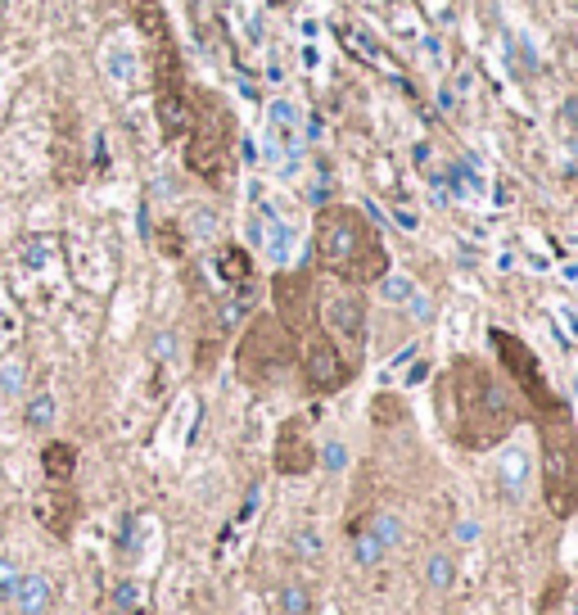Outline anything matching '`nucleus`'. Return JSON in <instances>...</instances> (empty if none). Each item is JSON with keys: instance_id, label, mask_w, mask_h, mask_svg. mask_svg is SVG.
<instances>
[{"instance_id": "obj_1", "label": "nucleus", "mask_w": 578, "mask_h": 615, "mask_svg": "<svg viewBox=\"0 0 578 615\" xmlns=\"http://www.w3.org/2000/svg\"><path fill=\"white\" fill-rule=\"evenodd\" d=\"M515 403L506 399V390L479 362H457L443 381V421L448 431L470 444V448H489L497 439H506V431L515 425Z\"/></svg>"}, {"instance_id": "obj_2", "label": "nucleus", "mask_w": 578, "mask_h": 615, "mask_svg": "<svg viewBox=\"0 0 578 615\" xmlns=\"http://www.w3.org/2000/svg\"><path fill=\"white\" fill-rule=\"evenodd\" d=\"M317 263L330 276H340L344 286H371L389 272L375 226L362 218V209L349 204H334L317 218Z\"/></svg>"}, {"instance_id": "obj_3", "label": "nucleus", "mask_w": 578, "mask_h": 615, "mask_svg": "<svg viewBox=\"0 0 578 615\" xmlns=\"http://www.w3.org/2000/svg\"><path fill=\"white\" fill-rule=\"evenodd\" d=\"M543 416H547V425H543V480H547L552 507L565 516L578 498V431L560 403Z\"/></svg>"}, {"instance_id": "obj_4", "label": "nucleus", "mask_w": 578, "mask_h": 615, "mask_svg": "<svg viewBox=\"0 0 578 615\" xmlns=\"http://www.w3.org/2000/svg\"><path fill=\"white\" fill-rule=\"evenodd\" d=\"M493 344H497V353H502V367L511 371V381L520 385V394L534 403L538 412H552L556 407V399H552V390H547V381H543V367H538V358L528 353L515 336H506V330H493Z\"/></svg>"}, {"instance_id": "obj_5", "label": "nucleus", "mask_w": 578, "mask_h": 615, "mask_svg": "<svg viewBox=\"0 0 578 615\" xmlns=\"http://www.w3.org/2000/svg\"><path fill=\"white\" fill-rule=\"evenodd\" d=\"M321 317H325V336H330L334 344H344L349 353L362 349V340H366V308H362V295L340 290V295L321 299Z\"/></svg>"}, {"instance_id": "obj_6", "label": "nucleus", "mask_w": 578, "mask_h": 615, "mask_svg": "<svg viewBox=\"0 0 578 615\" xmlns=\"http://www.w3.org/2000/svg\"><path fill=\"white\" fill-rule=\"evenodd\" d=\"M303 371H308V385L321 390V394H334L340 385H349V358L340 353V344H334L325 330L321 336H308V349H303Z\"/></svg>"}, {"instance_id": "obj_7", "label": "nucleus", "mask_w": 578, "mask_h": 615, "mask_svg": "<svg viewBox=\"0 0 578 615\" xmlns=\"http://www.w3.org/2000/svg\"><path fill=\"white\" fill-rule=\"evenodd\" d=\"M10 615H55L60 611V580L45 575V571H23V580L14 584L10 602H6Z\"/></svg>"}, {"instance_id": "obj_8", "label": "nucleus", "mask_w": 578, "mask_h": 615, "mask_svg": "<svg viewBox=\"0 0 578 615\" xmlns=\"http://www.w3.org/2000/svg\"><path fill=\"white\" fill-rule=\"evenodd\" d=\"M497 485L511 502H520L528 494V485H534V453H528L524 444H506L502 457H497Z\"/></svg>"}, {"instance_id": "obj_9", "label": "nucleus", "mask_w": 578, "mask_h": 615, "mask_svg": "<svg viewBox=\"0 0 578 615\" xmlns=\"http://www.w3.org/2000/svg\"><path fill=\"white\" fill-rule=\"evenodd\" d=\"M312 462H317V453L308 444L303 421H289L280 431V444H276V466L285 470V476H303V470H312Z\"/></svg>"}, {"instance_id": "obj_10", "label": "nucleus", "mask_w": 578, "mask_h": 615, "mask_svg": "<svg viewBox=\"0 0 578 615\" xmlns=\"http://www.w3.org/2000/svg\"><path fill=\"white\" fill-rule=\"evenodd\" d=\"M19 421L28 435H51L60 425V394L55 390H28V399L19 403Z\"/></svg>"}, {"instance_id": "obj_11", "label": "nucleus", "mask_w": 578, "mask_h": 615, "mask_svg": "<svg viewBox=\"0 0 578 615\" xmlns=\"http://www.w3.org/2000/svg\"><path fill=\"white\" fill-rule=\"evenodd\" d=\"M100 68L114 86H136L140 77V55H136V45L127 36H109L105 41V51H100Z\"/></svg>"}, {"instance_id": "obj_12", "label": "nucleus", "mask_w": 578, "mask_h": 615, "mask_svg": "<svg viewBox=\"0 0 578 615\" xmlns=\"http://www.w3.org/2000/svg\"><path fill=\"white\" fill-rule=\"evenodd\" d=\"M32 390V362L23 353H6L0 358V403H23Z\"/></svg>"}, {"instance_id": "obj_13", "label": "nucleus", "mask_w": 578, "mask_h": 615, "mask_svg": "<svg viewBox=\"0 0 578 615\" xmlns=\"http://www.w3.org/2000/svg\"><path fill=\"white\" fill-rule=\"evenodd\" d=\"M299 127H303V114L295 105L289 100L271 105V146H276V155H295L299 150Z\"/></svg>"}, {"instance_id": "obj_14", "label": "nucleus", "mask_w": 578, "mask_h": 615, "mask_svg": "<svg viewBox=\"0 0 578 615\" xmlns=\"http://www.w3.org/2000/svg\"><path fill=\"white\" fill-rule=\"evenodd\" d=\"M271 615H312V593L303 580H280L271 593Z\"/></svg>"}, {"instance_id": "obj_15", "label": "nucleus", "mask_w": 578, "mask_h": 615, "mask_svg": "<svg viewBox=\"0 0 578 615\" xmlns=\"http://www.w3.org/2000/svg\"><path fill=\"white\" fill-rule=\"evenodd\" d=\"M420 575H425V589L448 593V589L457 584V556L443 552V548H434V552L425 556V565H420Z\"/></svg>"}, {"instance_id": "obj_16", "label": "nucleus", "mask_w": 578, "mask_h": 615, "mask_svg": "<svg viewBox=\"0 0 578 615\" xmlns=\"http://www.w3.org/2000/svg\"><path fill=\"white\" fill-rule=\"evenodd\" d=\"M55 263V241L51 235H28V241L19 245V267L23 272H45Z\"/></svg>"}, {"instance_id": "obj_17", "label": "nucleus", "mask_w": 578, "mask_h": 615, "mask_svg": "<svg viewBox=\"0 0 578 615\" xmlns=\"http://www.w3.org/2000/svg\"><path fill=\"white\" fill-rule=\"evenodd\" d=\"M384 556H389V548H384L366 526L353 534V565L357 571H375V565H384Z\"/></svg>"}, {"instance_id": "obj_18", "label": "nucleus", "mask_w": 578, "mask_h": 615, "mask_svg": "<svg viewBox=\"0 0 578 615\" xmlns=\"http://www.w3.org/2000/svg\"><path fill=\"white\" fill-rule=\"evenodd\" d=\"M379 295H384V304H411V295H416V280L407 276V272H384L379 276Z\"/></svg>"}, {"instance_id": "obj_19", "label": "nucleus", "mask_w": 578, "mask_h": 615, "mask_svg": "<svg viewBox=\"0 0 578 615\" xmlns=\"http://www.w3.org/2000/svg\"><path fill=\"white\" fill-rule=\"evenodd\" d=\"M366 530H371V534H375L384 548H389V552L403 543V520H398L394 511H375V516L366 520Z\"/></svg>"}, {"instance_id": "obj_20", "label": "nucleus", "mask_w": 578, "mask_h": 615, "mask_svg": "<svg viewBox=\"0 0 578 615\" xmlns=\"http://www.w3.org/2000/svg\"><path fill=\"white\" fill-rule=\"evenodd\" d=\"M109 602H114L118 615H136L144 606V584L140 580H118L114 593H109Z\"/></svg>"}, {"instance_id": "obj_21", "label": "nucleus", "mask_w": 578, "mask_h": 615, "mask_svg": "<svg viewBox=\"0 0 578 615\" xmlns=\"http://www.w3.org/2000/svg\"><path fill=\"white\" fill-rule=\"evenodd\" d=\"M23 571H28V565H23V556H19V552H0V606L10 602L14 584L23 580Z\"/></svg>"}, {"instance_id": "obj_22", "label": "nucleus", "mask_w": 578, "mask_h": 615, "mask_svg": "<svg viewBox=\"0 0 578 615\" xmlns=\"http://www.w3.org/2000/svg\"><path fill=\"white\" fill-rule=\"evenodd\" d=\"M289 548H295L303 561H317L321 552H325V543H321V534L312 530V526H299V530H289Z\"/></svg>"}, {"instance_id": "obj_23", "label": "nucleus", "mask_w": 578, "mask_h": 615, "mask_svg": "<svg viewBox=\"0 0 578 615\" xmlns=\"http://www.w3.org/2000/svg\"><path fill=\"white\" fill-rule=\"evenodd\" d=\"M317 457H321V466L330 470V476H340V470L349 466V448H344L340 439H325V448H321Z\"/></svg>"}, {"instance_id": "obj_24", "label": "nucleus", "mask_w": 578, "mask_h": 615, "mask_svg": "<svg viewBox=\"0 0 578 615\" xmlns=\"http://www.w3.org/2000/svg\"><path fill=\"white\" fill-rule=\"evenodd\" d=\"M217 267H222V276H231V280H249V258L239 254V250H226V254L217 258Z\"/></svg>"}, {"instance_id": "obj_25", "label": "nucleus", "mask_w": 578, "mask_h": 615, "mask_svg": "<svg viewBox=\"0 0 578 615\" xmlns=\"http://www.w3.org/2000/svg\"><path fill=\"white\" fill-rule=\"evenodd\" d=\"M479 534H484V530H479V520H474V516H461L457 526H452V539H457L461 548H474V543H479Z\"/></svg>"}, {"instance_id": "obj_26", "label": "nucleus", "mask_w": 578, "mask_h": 615, "mask_svg": "<svg viewBox=\"0 0 578 615\" xmlns=\"http://www.w3.org/2000/svg\"><path fill=\"white\" fill-rule=\"evenodd\" d=\"M14 336H19V317L10 308H0V349H10Z\"/></svg>"}, {"instance_id": "obj_27", "label": "nucleus", "mask_w": 578, "mask_h": 615, "mask_svg": "<svg viewBox=\"0 0 578 615\" xmlns=\"http://www.w3.org/2000/svg\"><path fill=\"white\" fill-rule=\"evenodd\" d=\"M150 353H154V358H163V362L176 353V336H172V330H159L154 344H150Z\"/></svg>"}, {"instance_id": "obj_28", "label": "nucleus", "mask_w": 578, "mask_h": 615, "mask_svg": "<svg viewBox=\"0 0 578 615\" xmlns=\"http://www.w3.org/2000/svg\"><path fill=\"white\" fill-rule=\"evenodd\" d=\"M407 308H411V317H416V321H429V317H434V304H429L425 295H411V304H407Z\"/></svg>"}, {"instance_id": "obj_29", "label": "nucleus", "mask_w": 578, "mask_h": 615, "mask_svg": "<svg viewBox=\"0 0 578 615\" xmlns=\"http://www.w3.org/2000/svg\"><path fill=\"white\" fill-rule=\"evenodd\" d=\"M195 235H204V241H208V235H213V213H195Z\"/></svg>"}, {"instance_id": "obj_30", "label": "nucleus", "mask_w": 578, "mask_h": 615, "mask_svg": "<svg viewBox=\"0 0 578 615\" xmlns=\"http://www.w3.org/2000/svg\"><path fill=\"white\" fill-rule=\"evenodd\" d=\"M565 127L578 131V100H565Z\"/></svg>"}, {"instance_id": "obj_31", "label": "nucleus", "mask_w": 578, "mask_h": 615, "mask_svg": "<svg viewBox=\"0 0 578 615\" xmlns=\"http://www.w3.org/2000/svg\"><path fill=\"white\" fill-rule=\"evenodd\" d=\"M574 615H578V597H574Z\"/></svg>"}, {"instance_id": "obj_32", "label": "nucleus", "mask_w": 578, "mask_h": 615, "mask_svg": "<svg viewBox=\"0 0 578 615\" xmlns=\"http://www.w3.org/2000/svg\"><path fill=\"white\" fill-rule=\"evenodd\" d=\"M0 6H10V0H0Z\"/></svg>"}]
</instances>
